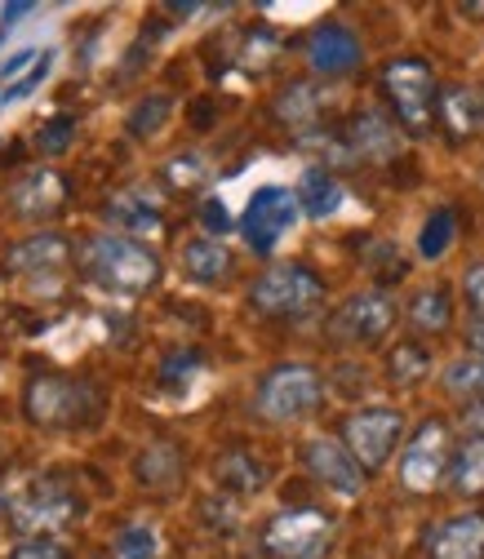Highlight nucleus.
I'll return each mask as SVG.
<instances>
[{
	"mask_svg": "<svg viewBox=\"0 0 484 559\" xmlns=\"http://www.w3.org/2000/svg\"><path fill=\"white\" fill-rule=\"evenodd\" d=\"M196 373H200V356H196V352H178V356H169V360L161 365V386L187 391V386L196 382Z\"/></svg>",
	"mask_w": 484,
	"mask_h": 559,
	"instance_id": "473e14b6",
	"label": "nucleus"
},
{
	"mask_svg": "<svg viewBox=\"0 0 484 559\" xmlns=\"http://www.w3.org/2000/svg\"><path fill=\"white\" fill-rule=\"evenodd\" d=\"M449 427L440 423V417H432V423H423L418 431L409 436L404 453H400V484L409 488V493H432V488H440L445 471H449Z\"/></svg>",
	"mask_w": 484,
	"mask_h": 559,
	"instance_id": "1a4fd4ad",
	"label": "nucleus"
},
{
	"mask_svg": "<svg viewBox=\"0 0 484 559\" xmlns=\"http://www.w3.org/2000/svg\"><path fill=\"white\" fill-rule=\"evenodd\" d=\"M72 143H76V116H54V120H45L36 129V147L45 156H62Z\"/></svg>",
	"mask_w": 484,
	"mask_h": 559,
	"instance_id": "7c9ffc66",
	"label": "nucleus"
},
{
	"mask_svg": "<svg viewBox=\"0 0 484 559\" xmlns=\"http://www.w3.org/2000/svg\"><path fill=\"white\" fill-rule=\"evenodd\" d=\"M200 223H204V231H214V236H223V231H232V214L223 209V200H204L200 204Z\"/></svg>",
	"mask_w": 484,
	"mask_h": 559,
	"instance_id": "58836bf2",
	"label": "nucleus"
},
{
	"mask_svg": "<svg viewBox=\"0 0 484 559\" xmlns=\"http://www.w3.org/2000/svg\"><path fill=\"white\" fill-rule=\"evenodd\" d=\"M298 214H303V204H298V191L290 187H258L245 204V214H240V236L253 253H271L275 245H281L294 227H298Z\"/></svg>",
	"mask_w": 484,
	"mask_h": 559,
	"instance_id": "0eeeda50",
	"label": "nucleus"
},
{
	"mask_svg": "<svg viewBox=\"0 0 484 559\" xmlns=\"http://www.w3.org/2000/svg\"><path fill=\"white\" fill-rule=\"evenodd\" d=\"M49 67H54V49H40V62L32 67V72L23 76V81H14L10 90H0V107H5V103H19V98H27L45 76H49Z\"/></svg>",
	"mask_w": 484,
	"mask_h": 559,
	"instance_id": "72a5a7b5",
	"label": "nucleus"
},
{
	"mask_svg": "<svg viewBox=\"0 0 484 559\" xmlns=\"http://www.w3.org/2000/svg\"><path fill=\"white\" fill-rule=\"evenodd\" d=\"M67 262H72V240L58 231H36L5 253V271L14 275H58Z\"/></svg>",
	"mask_w": 484,
	"mask_h": 559,
	"instance_id": "2eb2a0df",
	"label": "nucleus"
},
{
	"mask_svg": "<svg viewBox=\"0 0 484 559\" xmlns=\"http://www.w3.org/2000/svg\"><path fill=\"white\" fill-rule=\"evenodd\" d=\"M98 408L94 386L76 382V378H58V373H40L27 382L23 391V413L32 427H49V431H72L85 427Z\"/></svg>",
	"mask_w": 484,
	"mask_h": 559,
	"instance_id": "f03ea898",
	"label": "nucleus"
},
{
	"mask_svg": "<svg viewBox=\"0 0 484 559\" xmlns=\"http://www.w3.org/2000/svg\"><path fill=\"white\" fill-rule=\"evenodd\" d=\"M324 400V382L311 365H281L258 386V413L267 423H303Z\"/></svg>",
	"mask_w": 484,
	"mask_h": 559,
	"instance_id": "423d86ee",
	"label": "nucleus"
},
{
	"mask_svg": "<svg viewBox=\"0 0 484 559\" xmlns=\"http://www.w3.org/2000/svg\"><path fill=\"white\" fill-rule=\"evenodd\" d=\"M445 382H449V391H458V395H484V356H471V360L449 365Z\"/></svg>",
	"mask_w": 484,
	"mask_h": 559,
	"instance_id": "2f4dec72",
	"label": "nucleus"
},
{
	"mask_svg": "<svg viewBox=\"0 0 484 559\" xmlns=\"http://www.w3.org/2000/svg\"><path fill=\"white\" fill-rule=\"evenodd\" d=\"M347 143H352V156L382 165V160H391L400 152V129L387 124V116H378V111H361L352 120V129H347Z\"/></svg>",
	"mask_w": 484,
	"mask_h": 559,
	"instance_id": "f3484780",
	"label": "nucleus"
},
{
	"mask_svg": "<svg viewBox=\"0 0 484 559\" xmlns=\"http://www.w3.org/2000/svg\"><path fill=\"white\" fill-rule=\"evenodd\" d=\"M298 204H303L307 218L324 223V218H333L342 209V182L329 169H307L303 182H298Z\"/></svg>",
	"mask_w": 484,
	"mask_h": 559,
	"instance_id": "6ab92c4d",
	"label": "nucleus"
},
{
	"mask_svg": "<svg viewBox=\"0 0 484 559\" xmlns=\"http://www.w3.org/2000/svg\"><path fill=\"white\" fill-rule=\"evenodd\" d=\"M0 40H5V27H0Z\"/></svg>",
	"mask_w": 484,
	"mask_h": 559,
	"instance_id": "79ce46f5",
	"label": "nucleus"
},
{
	"mask_svg": "<svg viewBox=\"0 0 484 559\" xmlns=\"http://www.w3.org/2000/svg\"><path fill=\"white\" fill-rule=\"evenodd\" d=\"M303 462H307L311 479H320L329 493H338V498H361L365 493V466L356 462V453L347 444L316 436V440H307Z\"/></svg>",
	"mask_w": 484,
	"mask_h": 559,
	"instance_id": "f8f14e48",
	"label": "nucleus"
},
{
	"mask_svg": "<svg viewBox=\"0 0 484 559\" xmlns=\"http://www.w3.org/2000/svg\"><path fill=\"white\" fill-rule=\"evenodd\" d=\"M133 471H138V484H174L178 475H182V457H178V449L169 444V440H156V444H147V453L133 462Z\"/></svg>",
	"mask_w": 484,
	"mask_h": 559,
	"instance_id": "b1692460",
	"label": "nucleus"
},
{
	"mask_svg": "<svg viewBox=\"0 0 484 559\" xmlns=\"http://www.w3.org/2000/svg\"><path fill=\"white\" fill-rule=\"evenodd\" d=\"M275 116H281L285 124H294V129H307L320 116V94L311 85H290L281 98H275Z\"/></svg>",
	"mask_w": 484,
	"mask_h": 559,
	"instance_id": "cd10ccee",
	"label": "nucleus"
},
{
	"mask_svg": "<svg viewBox=\"0 0 484 559\" xmlns=\"http://www.w3.org/2000/svg\"><path fill=\"white\" fill-rule=\"evenodd\" d=\"M436 111H440V124H449L453 138H467V133H475V124H480V116H484V103L475 98V90L449 85V90H440Z\"/></svg>",
	"mask_w": 484,
	"mask_h": 559,
	"instance_id": "aec40b11",
	"label": "nucleus"
},
{
	"mask_svg": "<svg viewBox=\"0 0 484 559\" xmlns=\"http://www.w3.org/2000/svg\"><path fill=\"white\" fill-rule=\"evenodd\" d=\"M5 515H10V528L27 533V537H45L49 528H62L81 515V498L62 479L36 475V479H23L10 493Z\"/></svg>",
	"mask_w": 484,
	"mask_h": 559,
	"instance_id": "20e7f679",
	"label": "nucleus"
},
{
	"mask_svg": "<svg viewBox=\"0 0 484 559\" xmlns=\"http://www.w3.org/2000/svg\"><path fill=\"white\" fill-rule=\"evenodd\" d=\"M427 559H484V511L436 524L427 533Z\"/></svg>",
	"mask_w": 484,
	"mask_h": 559,
	"instance_id": "dca6fc26",
	"label": "nucleus"
},
{
	"mask_svg": "<svg viewBox=\"0 0 484 559\" xmlns=\"http://www.w3.org/2000/svg\"><path fill=\"white\" fill-rule=\"evenodd\" d=\"M382 90H387L404 133L423 138L432 129V116H436V103H440L432 62H423V58H396V62H387L382 67Z\"/></svg>",
	"mask_w": 484,
	"mask_h": 559,
	"instance_id": "39448f33",
	"label": "nucleus"
},
{
	"mask_svg": "<svg viewBox=\"0 0 484 559\" xmlns=\"http://www.w3.org/2000/svg\"><path fill=\"white\" fill-rule=\"evenodd\" d=\"M409 320L418 333H445L453 324V302H449V289L445 285H432L423 289L418 298L409 302Z\"/></svg>",
	"mask_w": 484,
	"mask_h": 559,
	"instance_id": "5701e85b",
	"label": "nucleus"
},
{
	"mask_svg": "<svg viewBox=\"0 0 484 559\" xmlns=\"http://www.w3.org/2000/svg\"><path fill=\"white\" fill-rule=\"evenodd\" d=\"M333 537V520L324 511H281L262 528V550L267 559H320Z\"/></svg>",
	"mask_w": 484,
	"mask_h": 559,
	"instance_id": "6e6552de",
	"label": "nucleus"
},
{
	"mask_svg": "<svg viewBox=\"0 0 484 559\" xmlns=\"http://www.w3.org/2000/svg\"><path fill=\"white\" fill-rule=\"evenodd\" d=\"M432 373V356L423 352L418 342H396V352L387 356V378L396 386H413V382H423Z\"/></svg>",
	"mask_w": 484,
	"mask_h": 559,
	"instance_id": "bb28decb",
	"label": "nucleus"
},
{
	"mask_svg": "<svg viewBox=\"0 0 484 559\" xmlns=\"http://www.w3.org/2000/svg\"><path fill=\"white\" fill-rule=\"evenodd\" d=\"M107 218L125 231H161V214L138 195V191H120L111 204H107Z\"/></svg>",
	"mask_w": 484,
	"mask_h": 559,
	"instance_id": "a878e982",
	"label": "nucleus"
},
{
	"mask_svg": "<svg viewBox=\"0 0 484 559\" xmlns=\"http://www.w3.org/2000/svg\"><path fill=\"white\" fill-rule=\"evenodd\" d=\"M36 5L32 0H14V5H0V27H10V23H19V19H27Z\"/></svg>",
	"mask_w": 484,
	"mask_h": 559,
	"instance_id": "ea45409f",
	"label": "nucleus"
},
{
	"mask_svg": "<svg viewBox=\"0 0 484 559\" xmlns=\"http://www.w3.org/2000/svg\"><path fill=\"white\" fill-rule=\"evenodd\" d=\"M182 271H187V280H196V285H223V280L232 275V253L214 236L187 240L182 245Z\"/></svg>",
	"mask_w": 484,
	"mask_h": 559,
	"instance_id": "a211bd4d",
	"label": "nucleus"
},
{
	"mask_svg": "<svg viewBox=\"0 0 484 559\" xmlns=\"http://www.w3.org/2000/svg\"><path fill=\"white\" fill-rule=\"evenodd\" d=\"M169 111H174V98L169 94H147V98H138L125 116V129L129 138H156L165 124H169Z\"/></svg>",
	"mask_w": 484,
	"mask_h": 559,
	"instance_id": "393cba45",
	"label": "nucleus"
},
{
	"mask_svg": "<svg viewBox=\"0 0 484 559\" xmlns=\"http://www.w3.org/2000/svg\"><path fill=\"white\" fill-rule=\"evenodd\" d=\"M10 204H14L19 218H32V223L54 218L67 204V182H62L58 169H32L10 187Z\"/></svg>",
	"mask_w": 484,
	"mask_h": 559,
	"instance_id": "4468645a",
	"label": "nucleus"
},
{
	"mask_svg": "<svg viewBox=\"0 0 484 559\" xmlns=\"http://www.w3.org/2000/svg\"><path fill=\"white\" fill-rule=\"evenodd\" d=\"M214 475H219L223 488H232V493H258V488L267 484V466L253 453H245V449L223 453L219 466H214Z\"/></svg>",
	"mask_w": 484,
	"mask_h": 559,
	"instance_id": "4be33fe9",
	"label": "nucleus"
},
{
	"mask_svg": "<svg viewBox=\"0 0 484 559\" xmlns=\"http://www.w3.org/2000/svg\"><path fill=\"white\" fill-rule=\"evenodd\" d=\"M204 178V160L200 156H174L169 160V182L174 187H196Z\"/></svg>",
	"mask_w": 484,
	"mask_h": 559,
	"instance_id": "4c0bfd02",
	"label": "nucleus"
},
{
	"mask_svg": "<svg viewBox=\"0 0 484 559\" xmlns=\"http://www.w3.org/2000/svg\"><path fill=\"white\" fill-rule=\"evenodd\" d=\"M10 559H67V550L54 537H27V542H19V550Z\"/></svg>",
	"mask_w": 484,
	"mask_h": 559,
	"instance_id": "f704fd0d",
	"label": "nucleus"
},
{
	"mask_svg": "<svg viewBox=\"0 0 484 559\" xmlns=\"http://www.w3.org/2000/svg\"><path fill=\"white\" fill-rule=\"evenodd\" d=\"M249 302H253V311H262L271 320H303L324 302V285L303 262H281V266H267L253 280Z\"/></svg>",
	"mask_w": 484,
	"mask_h": 559,
	"instance_id": "7ed1b4c3",
	"label": "nucleus"
},
{
	"mask_svg": "<svg viewBox=\"0 0 484 559\" xmlns=\"http://www.w3.org/2000/svg\"><path fill=\"white\" fill-rule=\"evenodd\" d=\"M391 324H396V302L382 289H365V294H352L333 311L329 333L338 342H352V346H374L391 333Z\"/></svg>",
	"mask_w": 484,
	"mask_h": 559,
	"instance_id": "9b49d317",
	"label": "nucleus"
},
{
	"mask_svg": "<svg viewBox=\"0 0 484 559\" xmlns=\"http://www.w3.org/2000/svg\"><path fill=\"white\" fill-rule=\"evenodd\" d=\"M453 236H458L453 209H436V214L423 223V231H418V253H423L427 262H436V258H445V253H449Z\"/></svg>",
	"mask_w": 484,
	"mask_h": 559,
	"instance_id": "c85d7f7f",
	"label": "nucleus"
},
{
	"mask_svg": "<svg viewBox=\"0 0 484 559\" xmlns=\"http://www.w3.org/2000/svg\"><path fill=\"white\" fill-rule=\"evenodd\" d=\"M81 266H85V275L94 280L98 289L120 294V298L147 294V289H156V280H161V258L147 245H138L129 236H116V231L90 236L85 249H81Z\"/></svg>",
	"mask_w": 484,
	"mask_h": 559,
	"instance_id": "f257e3e1",
	"label": "nucleus"
},
{
	"mask_svg": "<svg viewBox=\"0 0 484 559\" xmlns=\"http://www.w3.org/2000/svg\"><path fill=\"white\" fill-rule=\"evenodd\" d=\"M467 346H471V356H484V316H471V324H467Z\"/></svg>",
	"mask_w": 484,
	"mask_h": 559,
	"instance_id": "a19ab883",
	"label": "nucleus"
},
{
	"mask_svg": "<svg viewBox=\"0 0 484 559\" xmlns=\"http://www.w3.org/2000/svg\"><path fill=\"white\" fill-rule=\"evenodd\" d=\"M271 58H275V36L271 32H253L245 40V67H253V72H258V67H267Z\"/></svg>",
	"mask_w": 484,
	"mask_h": 559,
	"instance_id": "c9c22d12",
	"label": "nucleus"
},
{
	"mask_svg": "<svg viewBox=\"0 0 484 559\" xmlns=\"http://www.w3.org/2000/svg\"><path fill=\"white\" fill-rule=\"evenodd\" d=\"M342 436H347V449L356 453V462L365 471H378L396 453V444L404 436V417H400V408L369 404V408L347 417V431H342Z\"/></svg>",
	"mask_w": 484,
	"mask_h": 559,
	"instance_id": "9d476101",
	"label": "nucleus"
},
{
	"mask_svg": "<svg viewBox=\"0 0 484 559\" xmlns=\"http://www.w3.org/2000/svg\"><path fill=\"white\" fill-rule=\"evenodd\" d=\"M462 298H467L471 316H484V262L467 266V275H462Z\"/></svg>",
	"mask_w": 484,
	"mask_h": 559,
	"instance_id": "e433bc0d",
	"label": "nucleus"
},
{
	"mask_svg": "<svg viewBox=\"0 0 484 559\" xmlns=\"http://www.w3.org/2000/svg\"><path fill=\"white\" fill-rule=\"evenodd\" d=\"M161 555V537L152 524H129L116 533V559H156Z\"/></svg>",
	"mask_w": 484,
	"mask_h": 559,
	"instance_id": "c756f323",
	"label": "nucleus"
},
{
	"mask_svg": "<svg viewBox=\"0 0 484 559\" xmlns=\"http://www.w3.org/2000/svg\"><path fill=\"white\" fill-rule=\"evenodd\" d=\"M361 40L352 27H342V23H324L311 32L307 40V62H311V72L320 76H347L361 67Z\"/></svg>",
	"mask_w": 484,
	"mask_h": 559,
	"instance_id": "ddd939ff",
	"label": "nucleus"
},
{
	"mask_svg": "<svg viewBox=\"0 0 484 559\" xmlns=\"http://www.w3.org/2000/svg\"><path fill=\"white\" fill-rule=\"evenodd\" d=\"M449 479L453 493L462 498H480L484 493V436H467L449 462Z\"/></svg>",
	"mask_w": 484,
	"mask_h": 559,
	"instance_id": "412c9836",
	"label": "nucleus"
}]
</instances>
